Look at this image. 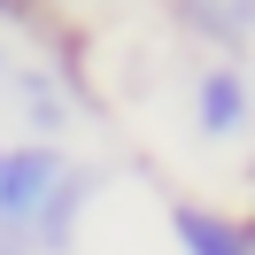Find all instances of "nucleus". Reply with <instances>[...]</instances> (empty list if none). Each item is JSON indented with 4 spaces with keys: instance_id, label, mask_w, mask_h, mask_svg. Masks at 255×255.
I'll list each match as a JSON object with an SVG mask.
<instances>
[{
    "instance_id": "1",
    "label": "nucleus",
    "mask_w": 255,
    "mask_h": 255,
    "mask_svg": "<svg viewBox=\"0 0 255 255\" xmlns=\"http://www.w3.org/2000/svg\"><path fill=\"white\" fill-rule=\"evenodd\" d=\"M54 178H62V155H47V147L0 155V217H8V224H16V217H31V209L54 193Z\"/></svg>"
},
{
    "instance_id": "2",
    "label": "nucleus",
    "mask_w": 255,
    "mask_h": 255,
    "mask_svg": "<svg viewBox=\"0 0 255 255\" xmlns=\"http://www.w3.org/2000/svg\"><path fill=\"white\" fill-rule=\"evenodd\" d=\"M170 224H178V240H186V255H248V232H240V224L209 217V209H193V201H178Z\"/></svg>"
},
{
    "instance_id": "3",
    "label": "nucleus",
    "mask_w": 255,
    "mask_h": 255,
    "mask_svg": "<svg viewBox=\"0 0 255 255\" xmlns=\"http://www.w3.org/2000/svg\"><path fill=\"white\" fill-rule=\"evenodd\" d=\"M201 124L217 131V139H224V131L240 124V78H232V70H217V78H201Z\"/></svg>"
},
{
    "instance_id": "4",
    "label": "nucleus",
    "mask_w": 255,
    "mask_h": 255,
    "mask_svg": "<svg viewBox=\"0 0 255 255\" xmlns=\"http://www.w3.org/2000/svg\"><path fill=\"white\" fill-rule=\"evenodd\" d=\"M186 16L201 23L209 39H240V31H248V16H255V0H186Z\"/></svg>"
}]
</instances>
